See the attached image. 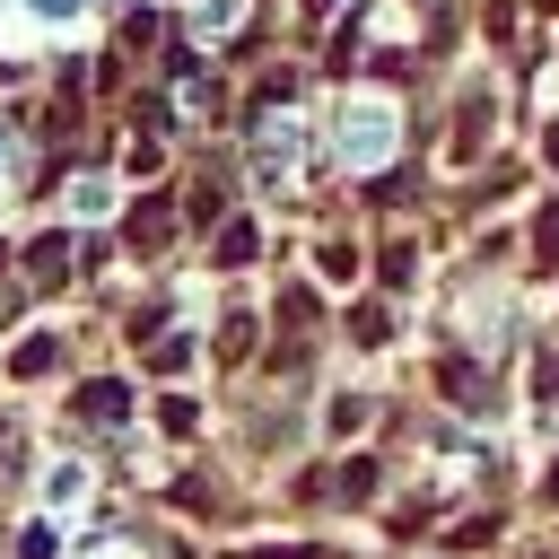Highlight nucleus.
I'll use <instances>...</instances> for the list:
<instances>
[{"mask_svg": "<svg viewBox=\"0 0 559 559\" xmlns=\"http://www.w3.org/2000/svg\"><path fill=\"white\" fill-rule=\"evenodd\" d=\"M384 140H393V114H376V105H358V114L341 122V148H349V157H376Z\"/></svg>", "mask_w": 559, "mask_h": 559, "instance_id": "nucleus-1", "label": "nucleus"}, {"mask_svg": "<svg viewBox=\"0 0 559 559\" xmlns=\"http://www.w3.org/2000/svg\"><path fill=\"white\" fill-rule=\"evenodd\" d=\"M87 559H131V550H122V542H114V550H87Z\"/></svg>", "mask_w": 559, "mask_h": 559, "instance_id": "nucleus-2", "label": "nucleus"}]
</instances>
